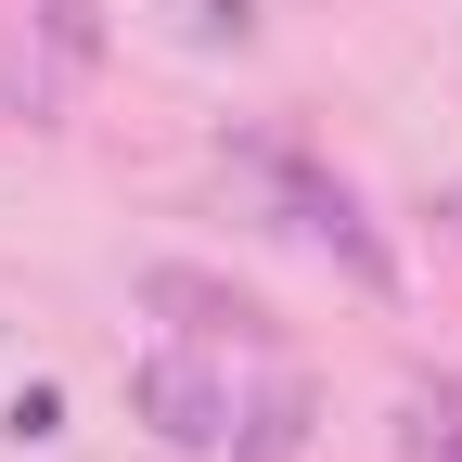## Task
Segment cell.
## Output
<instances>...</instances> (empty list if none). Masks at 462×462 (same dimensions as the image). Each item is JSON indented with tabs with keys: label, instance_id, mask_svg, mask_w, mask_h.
<instances>
[{
	"label": "cell",
	"instance_id": "6da1fadb",
	"mask_svg": "<svg viewBox=\"0 0 462 462\" xmlns=\"http://www.w3.org/2000/svg\"><path fill=\"white\" fill-rule=\"evenodd\" d=\"M129 411H142L167 449H218V437H231V385H218L206 360H180V346H167V360L129 373Z\"/></svg>",
	"mask_w": 462,
	"mask_h": 462
},
{
	"label": "cell",
	"instance_id": "7a4b0ae2",
	"mask_svg": "<svg viewBox=\"0 0 462 462\" xmlns=\"http://www.w3.org/2000/svg\"><path fill=\"white\" fill-rule=\"evenodd\" d=\"M270 180H282V206H296V231H321V245H334L346 270H360L373 296L398 282V270H385V245H373V218H360V193H346V180H321L309 154H270Z\"/></svg>",
	"mask_w": 462,
	"mask_h": 462
},
{
	"label": "cell",
	"instance_id": "3957f363",
	"mask_svg": "<svg viewBox=\"0 0 462 462\" xmlns=\"http://www.w3.org/2000/svg\"><path fill=\"white\" fill-rule=\"evenodd\" d=\"M142 309H167V321H180V334H231V346H245V334H257V309H245V296H231V282H218V270H180V257H167V270H142Z\"/></svg>",
	"mask_w": 462,
	"mask_h": 462
},
{
	"label": "cell",
	"instance_id": "277c9868",
	"mask_svg": "<svg viewBox=\"0 0 462 462\" xmlns=\"http://www.w3.org/2000/svg\"><path fill=\"white\" fill-rule=\"evenodd\" d=\"M296 437H309V385L282 373V385L257 398V424H245V462H296Z\"/></svg>",
	"mask_w": 462,
	"mask_h": 462
},
{
	"label": "cell",
	"instance_id": "5b68a950",
	"mask_svg": "<svg viewBox=\"0 0 462 462\" xmlns=\"http://www.w3.org/2000/svg\"><path fill=\"white\" fill-rule=\"evenodd\" d=\"M39 26H51L65 65H90V51H103V14H90V0H39Z\"/></svg>",
	"mask_w": 462,
	"mask_h": 462
},
{
	"label": "cell",
	"instance_id": "8992f818",
	"mask_svg": "<svg viewBox=\"0 0 462 462\" xmlns=\"http://www.w3.org/2000/svg\"><path fill=\"white\" fill-rule=\"evenodd\" d=\"M180 26H193V39H245L257 14H245V0H180Z\"/></svg>",
	"mask_w": 462,
	"mask_h": 462
},
{
	"label": "cell",
	"instance_id": "52a82bcc",
	"mask_svg": "<svg viewBox=\"0 0 462 462\" xmlns=\"http://www.w3.org/2000/svg\"><path fill=\"white\" fill-rule=\"evenodd\" d=\"M437 462H462V437H437Z\"/></svg>",
	"mask_w": 462,
	"mask_h": 462
},
{
	"label": "cell",
	"instance_id": "ba28073f",
	"mask_svg": "<svg viewBox=\"0 0 462 462\" xmlns=\"http://www.w3.org/2000/svg\"><path fill=\"white\" fill-rule=\"evenodd\" d=\"M449 231H462V206H449Z\"/></svg>",
	"mask_w": 462,
	"mask_h": 462
}]
</instances>
